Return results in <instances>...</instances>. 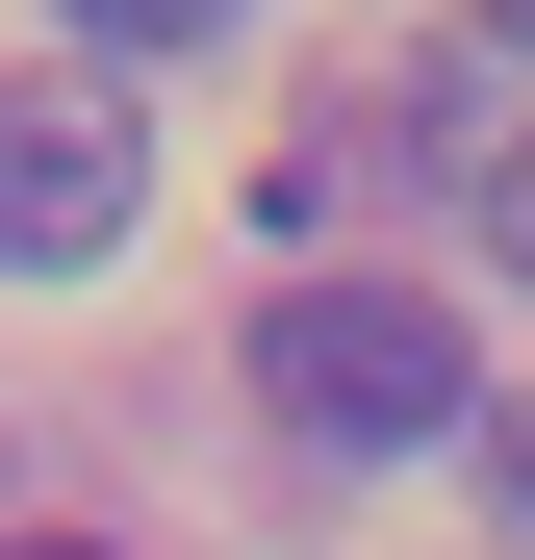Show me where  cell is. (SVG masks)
Returning a JSON list of instances; mask_svg holds the SVG:
<instances>
[{
    "label": "cell",
    "mask_w": 535,
    "mask_h": 560,
    "mask_svg": "<svg viewBox=\"0 0 535 560\" xmlns=\"http://www.w3.org/2000/svg\"><path fill=\"white\" fill-rule=\"evenodd\" d=\"M0 560H103V535H0Z\"/></svg>",
    "instance_id": "8992f818"
},
{
    "label": "cell",
    "mask_w": 535,
    "mask_h": 560,
    "mask_svg": "<svg viewBox=\"0 0 535 560\" xmlns=\"http://www.w3.org/2000/svg\"><path fill=\"white\" fill-rule=\"evenodd\" d=\"M485 255H510V280H535V128H510V153H485Z\"/></svg>",
    "instance_id": "5b68a950"
},
{
    "label": "cell",
    "mask_w": 535,
    "mask_h": 560,
    "mask_svg": "<svg viewBox=\"0 0 535 560\" xmlns=\"http://www.w3.org/2000/svg\"><path fill=\"white\" fill-rule=\"evenodd\" d=\"M51 26H77V51H205L230 0H51Z\"/></svg>",
    "instance_id": "3957f363"
},
{
    "label": "cell",
    "mask_w": 535,
    "mask_h": 560,
    "mask_svg": "<svg viewBox=\"0 0 535 560\" xmlns=\"http://www.w3.org/2000/svg\"><path fill=\"white\" fill-rule=\"evenodd\" d=\"M460 458H485V510L535 535V408H460Z\"/></svg>",
    "instance_id": "277c9868"
},
{
    "label": "cell",
    "mask_w": 535,
    "mask_h": 560,
    "mask_svg": "<svg viewBox=\"0 0 535 560\" xmlns=\"http://www.w3.org/2000/svg\"><path fill=\"white\" fill-rule=\"evenodd\" d=\"M255 408L306 458H433L485 408V306H408V280H306V306H255Z\"/></svg>",
    "instance_id": "6da1fadb"
},
{
    "label": "cell",
    "mask_w": 535,
    "mask_h": 560,
    "mask_svg": "<svg viewBox=\"0 0 535 560\" xmlns=\"http://www.w3.org/2000/svg\"><path fill=\"white\" fill-rule=\"evenodd\" d=\"M485 26H510V51H535V0H485Z\"/></svg>",
    "instance_id": "52a82bcc"
},
{
    "label": "cell",
    "mask_w": 535,
    "mask_h": 560,
    "mask_svg": "<svg viewBox=\"0 0 535 560\" xmlns=\"http://www.w3.org/2000/svg\"><path fill=\"white\" fill-rule=\"evenodd\" d=\"M128 205H153V128L103 77H26V103H0V280H103Z\"/></svg>",
    "instance_id": "7a4b0ae2"
}]
</instances>
